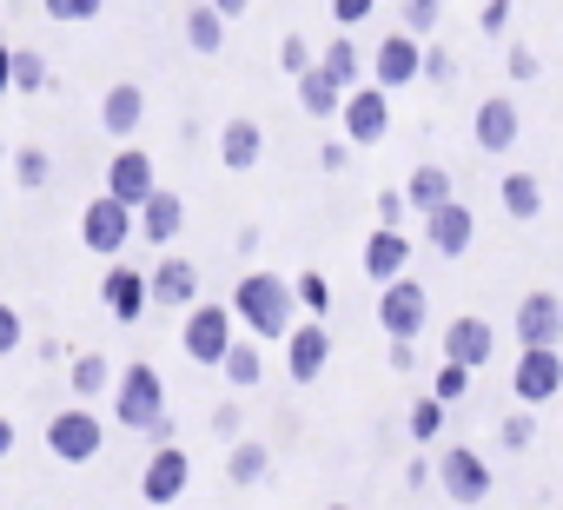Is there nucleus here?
Returning <instances> with one entry per match:
<instances>
[{
  "label": "nucleus",
  "mask_w": 563,
  "mask_h": 510,
  "mask_svg": "<svg viewBox=\"0 0 563 510\" xmlns=\"http://www.w3.org/2000/svg\"><path fill=\"white\" fill-rule=\"evenodd\" d=\"M411 80H424V41H411L405 27H391V34L372 47V87L398 93V87H411Z\"/></svg>",
  "instance_id": "6e6552de"
},
{
  "label": "nucleus",
  "mask_w": 563,
  "mask_h": 510,
  "mask_svg": "<svg viewBox=\"0 0 563 510\" xmlns=\"http://www.w3.org/2000/svg\"><path fill=\"white\" fill-rule=\"evenodd\" d=\"M186 47H192V54H219V47H225V21L212 14V0L186 14Z\"/></svg>",
  "instance_id": "7c9ffc66"
},
{
  "label": "nucleus",
  "mask_w": 563,
  "mask_h": 510,
  "mask_svg": "<svg viewBox=\"0 0 563 510\" xmlns=\"http://www.w3.org/2000/svg\"><path fill=\"white\" fill-rule=\"evenodd\" d=\"M365 273H372L378 286H391V279L411 273V239H405L398 225H378V232L365 239Z\"/></svg>",
  "instance_id": "412c9836"
},
{
  "label": "nucleus",
  "mask_w": 563,
  "mask_h": 510,
  "mask_svg": "<svg viewBox=\"0 0 563 510\" xmlns=\"http://www.w3.org/2000/svg\"><path fill=\"white\" fill-rule=\"evenodd\" d=\"M319 67H325V74H332V80H339L345 93H352V87H365V80H358V74H365V54L352 47V34H339V41H325V54H319Z\"/></svg>",
  "instance_id": "c85d7f7f"
},
{
  "label": "nucleus",
  "mask_w": 563,
  "mask_h": 510,
  "mask_svg": "<svg viewBox=\"0 0 563 510\" xmlns=\"http://www.w3.org/2000/svg\"><path fill=\"white\" fill-rule=\"evenodd\" d=\"M325 365H332V332H325L319 319L292 325V339H286V372H292V385L325 378Z\"/></svg>",
  "instance_id": "f3484780"
},
{
  "label": "nucleus",
  "mask_w": 563,
  "mask_h": 510,
  "mask_svg": "<svg viewBox=\"0 0 563 510\" xmlns=\"http://www.w3.org/2000/svg\"><path fill=\"white\" fill-rule=\"evenodd\" d=\"M325 510H352V503H325Z\"/></svg>",
  "instance_id": "4d7b16f0"
},
{
  "label": "nucleus",
  "mask_w": 563,
  "mask_h": 510,
  "mask_svg": "<svg viewBox=\"0 0 563 510\" xmlns=\"http://www.w3.org/2000/svg\"><path fill=\"white\" fill-rule=\"evenodd\" d=\"M504 67H510V80H517V87H523V80H537V74H543V67H537V54H530V47H523V41H510V60H504Z\"/></svg>",
  "instance_id": "c03bdc74"
},
{
  "label": "nucleus",
  "mask_w": 563,
  "mask_h": 510,
  "mask_svg": "<svg viewBox=\"0 0 563 510\" xmlns=\"http://www.w3.org/2000/svg\"><path fill=\"white\" fill-rule=\"evenodd\" d=\"M47 87V60L34 47H14V93H41Z\"/></svg>",
  "instance_id": "c9c22d12"
},
{
  "label": "nucleus",
  "mask_w": 563,
  "mask_h": 510,
  "mask_svg": "<svg viewBox=\"0 0 563 510\" xmlns=\"http://www.w3.org/2000/svg\"><path fill=\"white\" fill-rule=\"evenodd\" d=\"M186 490H192V451L159 444V451L146 457V470H140V497H146V503H179Z\"/></svg>",
  "instance_id": "9b49d317"
},
{
  "label": "nucleus",
  "mask_w": 563,
  "mask_h": 510,
  "mask_svg": "<svg viewBox=\"0 0 563 510\" xmlns=\"http://www.w3.org/2000/svg\"><path fill=\"white\" fill-rule=\"evenodd\" d=\"M278 67H286L292 80H299V74H312V67H319L312 41H306V34H286V41H278Z\"/></svg>",
  "instance_id": "4c0bfd02"
},
{
  "label": "nucleus",
  "mask_w": 563,
  "mask_h": 510,
  "mask_svg": "<svg viewBox=\"0 0 563 510\" xmlns=\"http://www.w3.org/2000/svg\"><path fill=\"white\" fill-rule=\"evenodd\" d=\"M113 424H126V431H146L153 444H173V411H166V378H159V365H126L120 378H113Z\"/></svg>",
  "instance_id": "f03ea898"
},
{
  "label": "nucleus",
  "mask_w": 563,
  "mask_h": 510,
  "mask_svg": "<svg viewBox=\"0 0 563 510\" xmlns=\"http://www.w3.org/2000/svg\"><path fill=\"white\" fill-rule=\"evenodd\" d=\"M471 140H477V153H510L517 140H523V113H517V100L510 93H490L484 107H477V120H471Z\"/></svg>",
  "instance_id": "4468645a"
},
{
  "label": "nucleus",
  "mask_w": 563,
  "mask_h": 510,
  "mask_svg": "<svg viewBox=\"0 0 563 510\" xmlns=\"http://www.w3.org/2000/svg\"><path fill=\"white\" fill-rule=\"evenodd\" d=\"M0 159H8V146H0Z\"/></svg>",
  "instance_id": "13d9d810"
},
{
  "label": "nucleus",
  "mask_w": 563,
  "mask_h": 510,
  "mask_svg": "<svg viewBox=\"0 0 563 510\" xmlns=\"http://www.w3.org/2000/svg\"><path fill=\"white\" fill-rule=\"evenodd\" d=\"M477 27H484V34L497 41V34L510 27V0H484V14H477Z\"/></svg>",
  "instance_id": "49530a36"
},
{
  "label": "nucleus",
  "mask_w": 563,
  "mask_h": 510,
  "mask_svg": "<svg viewBox=\"0 0 563 510\" xmlns=\"http://www.w3.org/2000/svg\"><path fill=\"white\" fill-rule=\"evenodd\" d=\"M14 437H21V431H14V418H0V457L14 451Z\"/></svg>",
  "instance_id": "6e6d98bb"
},
{
  "label": "nucleus",
  "mask_w": 563,
  "mask_h": 510,
  "mask_svg": "<svg viewBox=\"0 0 563 510\" xmlns=\"http://www.w3.org/2000/svg\"><path fill=\"white\" fill-rule=\"evenodd\" d=\"M405 431H411V444H438V431H444V404H438V398H418V404L405 411Z\"/></svg>",
  "instance_id": "473e14b6"
},
{
  "label": "nucleus",
  "mask_w": 563,
  "mask_h": 510,
  "mask_svg": "<svg viewBox=\"0 0 563 510\" xmlns=\"http://www.w3.org/2000/svg\"><path fill=\"white\" fill-rule=\"evenodd\" d=\"M245 8H252V0H212V14H219V21H239Z\"/></svg>",
  "instance_id": "5fc2aeb1"
},
{
  "label": "nucleus",
  "mask_w": 563,
  "mask_h": 510,
  "mask_svg": "<svg viewBox=\"0 0 563 510\" xmlns=\"http://www.w3.org/2000/svg\"><path fill=\"white\" fill-rule=\"evenodd\" d=\"M212 431H219L225 444H239V404H219V411H212Z\"/></svg>",
  "instance_id": "de8ad7c7"
},
{
  "label": "nucleus",
  "mask_w": 563,
  "mask_h": 510,
  "mask_svg": "<svg viewBox=\"0 0 563 510\" xmlns=\"http://www.w3.org/2000/svg\"><path fill=\"white\" fill-rule=\"evenodd\" d=\"M232 325H239V319H232V306H212V299H199V306L186 312L179 352H186L192 365H212V372H219V358H225V352H232V339H239Z\"/></svg>",
  "instance_id": "20e7f679"
},
{
  "label": "nucleus",
  "mask_w": 563,
  "mask_h": 510,
  "mask_svg": "<svg viewBox=\"0 0 563 510\" xmlns=\"http://www.w3.org/2000/svg\"><path fill=\"white\" fill-rule=\"evenodd\" d=\"M424 80H457V54L451 47H424Z\"/></svg>",
  "instance_id": "37998d69"
},
{
  "label": "nucleus",
  "mask_w": 563,
  "mask_h": 510,
  "mask_svg": "<svg viewBox=\"0 0 563 510\" xmlns=\"http://www.w3.org/2000/svg\"><path fill=\"white\" fill-rule=\"evenodd\" d=\"M556 299H563V292H556Z\"/></svg>",
  "instance_id": "bf43d9fd"
},
{
  "label": "nucleus",
  "mask_w": 563,
  "mask_h": 510,
  "mask_svg": "<svg viewBox=\"0 0 563 510\" xmlns=\"http://www.w3.org/2000/svg\"><path fill=\"white\" fill-rule=\"evenodd\" d=\"M258 159H265V126L245 120V113L225 120V126H219V166H225V173H252Z\"/></svg>",
  "instance_id": "4be33fe9"
},
{
  "label": "nucleus",
  "mask_w": 563,
  "mask_h": 510,
  "mask_svg": "<svg viewBox=\"0 0 563 510\" xmlns=\"http://www.w3.org/2000/svg\"><path fill=\"white\" fill-rule=\"evenodd\" d=\"M0 93H14V47H0Z\"/></svg>",
  "instance_id": "864d4df0"
},
{
  "label": "nucleus",
  "mask_w": 563,
  "mask_h": 510,
  "mask_svg": "<svg viewBox=\"0 0 563 510\" xmlns=\"http://www.w3.org/2000/svg\"><path fill=\"white\" fill-rule=\"evenodd\" d=\"M107 192H113L120 206L140 212V206L159 192V166H153V153H146V146H120L113 166H107Z\"/></svg>",
  "instance_id": "9d476101"
},
{
  "label": "nucleus",
  "mask_w": 563,
  "mask_h": 510,
  "mask_svg": "<svg viewBox=\"0 0 563 510\" xmlns=\"http://www.w3.org/2000/svg\"><path fill=\"white\" fill-rule=\"evenodd\" d=\"M378 325H385V339L391 345H418L424 339V325H431V292L405 273V279H391L385 292H378Z\"/></svg>",
  "instance_id": "7ed1b4c3"
},
{
  "label": "nucleus",
  "mask_w": 563,
  "mask_h": 510,
  "mask_svg": "<svg viewBox=\"0 0 563 510\" xmlns=\"http://www.w3.org/2000/svg\"><path fill=\"white\" fill-rule=\"evenodd\" d=\"M265 470H272V451L258 444V437H239V444H225V477L245 490V484H265Z\"/></svg>",
  "instance_id": "cd10ccee"
},
{
  "label": "nucleus",
  "mask_w": 563,
  "mask_h": 510,
  "mask_svg": "<svg viewBox=\"0 0 563 510\" xmlns=\"http://www.w3.org/2000/svg\"><path fill=\"white\" fill-rule=\"evenodd\" d=\"M292 292H299V306H306L312 319H325V312H332V286H325V273H299V286H292Z\"/></svg>",
  "instance_id": "ea45409f"
},
{
  "label": "nucleus",
  "mask_w": 563,
  "mask_h": 510,
  "mask_svg": "<svg viewBox=\"0 0 563 510\" xmlns=\"http://www.w3.org/2000/svg\"><path fill=\"white\" fill-rule=\"evenodd\" d=\"M41 8H47V21H60V27H87L107 0H41Z\"/></svg>",
  "instance_id": "58836bf2"
},
{
  "label": "nucleus",
  "mask_w": 563,
  "mask_h": 510,
  "mask_svg": "<svg viewBox=\"0 0 563 510\" xmlns=\"http://www.w3.org/2000/svg\"><path fill=\"white\" fill-rule=\"evenodd\" d=\"M21 339H27V325H21V312H14L8 299H0V358H8V352H21Z\"/></svg>",
  "instance_id": "a19ab883"
},
{
  "label": "nucleus",
  "mask_w": 563,
  "mask_h": 510,
  "mask_svg": "<svg viewBox=\"0 0 563 510\" xmlns=\"http://www.w3.org/2000/svg\"><path fill=\"white\" fill-rule=\"evenodd\" d=\"M471 239H477V212H471L464 199H451V206H438V212L424 219V245L438 252V259H464Z\"/></svg>",
  "instance_id": "2eb2a0df"
},
{
  "label": "nucleus",
  "mask_w": 563,
  "mask_h": 510,
  "mask_svg": "<svg viewBox=\"0 0 563 510\" xmlns=\"http://www.w3.org/2000/svg\"><path fill=\"white\" fill-rule=\"evenodd\" d=\"M140 120H146V93H140V80H113L107 100H100V126H107L120 146H133Z\"/></svg>",
  "instance_id": "aec40b11"
},
{
  "label": "nucleus",
  "mask_w": 563,
  "mask_h": 510,
  "mask_svg": "<svg viewBox=\"0 0 563 510\" xmlns=\"http://www.w3.org/2000/svg\"><path fill=\"white\" fill-rule=\"evenodd\" d=\"M339 107H345V87H339L325 67L299 74V113H306V120H339Z\"/></svg>",
  "instance_id": "393cba45"
},
{
  "label": "nucleus",
  "mask_w": 563,
  "mask_h": 510,
  "mask_svg": "<svg viewBox=\"0 0 563 510\" xmlns=\"http://www.w3.org/2000/svg\"><path fill=\"white\" fill-rule=\"evenodd\" d=\"M100 292H107V312H113L120 325H133V319L153 306V286H146V273H133V266H113Z\"/></svg>",
  "instance_id": "5701e85b"
},
{
  "label": "nucleus",
  "mask_w": 563,
  "mask_h": 510,
  "mask_svg": "<svg viewBox=\"0 0 563 510\" xmlns=\"http://www.w3.org/2000/svg\"><path fill=\"white\" fill-rule=\"evenodd\" d=\"M372 8H378V0H332V21L352 34V27H365V21H372Z\"/></svg>",
  "instance_id": "79ce46f5"
},
{
  "label": "nucleus",
  "mask_w": 563,
  "mask_h": 510,
  "mask_svg": "<svg viewBox=\"0 0 563 510\" xmlns=\"http://www.w3.org/2000/svg\"><path fill=\"white\" fill-rule=\"evenodd\" d=\"M490 352H497V332H490V319L464 312V319H451V325H444V358H451V365L477 372V365H490Z\"/></svg>",
  "instance_id": "a211bd4d"
},
{
  "label": "nucleus",
  "mask_w": 563,
  "mask_h": 510,
  "mask_svg": "<svg viewBox=\"0 0 563 510\" xmlns=\"http://www.w3.org/2000/svg\"><path fill=\"white\" fill-rule=\"evenodd\" d=\"M339 120H345V140H352V146H378V140L391 133V93L365 80V87H352V93H345Z\"/></svg>",
  "instance_id": "1a4fd4ad"
},
{
  "label": "nucleus",
  "mask_w": 563,
  "mask_h": 510,
  "mask_svg": "<svg viewBox=\"0 0 563 510\" xmlns=\"http://www.w3.org/2000/svg\"><path fill=\"white\" fill-rule=\"evenodd\" d=\"M438 14H444V0H405L398 27H405L411 41H424V34H438Z\"/></svg>",
  "instance_id": "f704fd0d"
},
{
  "label": "nucleus",
  "mask_w": 563,
  "mask_h": 510,
  "mask_svg": "<svg viewBox=\"0 0 563 510\" xmlns=\"http://www.w3.org/2000/svg\"><path fill=\"white\" fill-rule=\"evenodd\" d=\"M405 212H411V206H405V192H398V186H391V192H378V225H398V232H405Z\"/></svg>",
  "instance_id": "a18cd8bd"
},
{
  "label": "nucleus",
  "mask_w": 563,
  "mask_h": 510,
  "mask_svg": "<svg viewBox=\"0 0 563 510\" xmlns=\"http://www.w3.org/2000/svg\"><path fill=\"white\" fill-rule=\"evenodd\" d=\"M146 286H153V306H173V312L199 306V266L186 259V252H166V259L146 273Z\"/></svg>",
  "instance_id": "dca6fc26"
},
{
  "label": "nucleus",
  "mask_w": 563,
  "mask_h": 510,
  "mask_svg": "<svg viewBox=\"0 0 563 510\" xmlns=\"http://www.w3.org/2000/svg\"><path fill=\"white\" fill-rule=\"evenodd\" d=\"M345 159H352V146H345V140H325V146H319V166H325V173H339Z\"/></svg>",
  "instance_id": "09e8293b"
},
{
  "label": "nucleus",
  "mask_w": 563,
  "mask_h": 510,
  "mask_svg": "<svg viewBox=\"0 0 563 510\" xmlns=\"http://www.w3.org/2000/svg\"><path fill=\"white\" fill-rule=\"evenodd\" d=\"M133 219H140V239H146V245L173 252V239L186 232V199H179L173 186H159V192H153V199H146V206H140Z\"/></svg>",
  "instance_id": "6ab92c4d"
},
{
  "label": "nucleus",
  "mask_w": 563,
  "mask_h": 510,
  "mask_svg": "<svg viewBox=\"0 0 563 510\" xmlns=\"http://www.w3.org/2000/svg\"><path fill=\"white\" fill-rule=\"evenodd\" d=\"M100 444H107V424H100L87 404H67V411L47 418V451H54L60 464H93Z\"/></svg>",
  "instance_id": "423d86ee"
},
{
  "label": "nucleus",
  "mask_w": 563,
  "mask_h": 510,
  "mask_svg": "<svg viewBox=\"0 0 563 510\" xmlns=\"http://www.w3.org/2000/svg\"><path fill=\"white\" fill-rule=\"evenodd\" d=\"M451 199H457V179H451L444 166H431V159H424V166H411V179H405V206H411V212H424V219H431V212H438V206H451Z\"/></svg>",
  "instance_id": "b1692460"
},
{
  "label": "nucleus",
  "mask_w": 563,
  "mask_h": 510,
  "mask_svg": "<svg viewBox=\"0 0 563 510\" xmlns=\"http://www.w3.org/2000/svg\"><path fill=\"white\" fill-rule=\"evenodd\" d=\"M510 398H517L523 411L563 398V352H556V345H530V352H517V365H510Z\"/></svg>",
  "instance_id": "39448f33"
},
{
  "label": "nucleus",
  "mask_w": 563,
  "mask_h": 510,
  "mask_svg": "<svg viewBox=\"0 0 563 510\" xmlns=\"http://www.w3.org/2000/svg\"><path fill=\"white\" fill-rule=\"evenodd\" d=\"M431 477H438V464H424V457L405 464V484H431Z\"/></svg>",
  "instance_id": "603ef678"
},
{
  "label": "nucleus",
  "mask_w": 563,
  "mask_h": 510,
  "mask_svg": "<svg viewBox=\"0 0 563 510\" xmlns=\"http://www.w3.org/2000/svg\"><path fill=\"white\" fill-rule=\"evenodd\" d=\"M113 365L100 358V352H80V358H67V385H74V398H113Z\"/></svg>",
  "instance_id": "bb28decb"
},
{
  "label": "nucleus",
  "mask_w": 563,
  "mask_h": 510,
  "mask_svg": "<svg viewBox=\"0 0 563 510\" xmlns=\"http://www.w3.org/2000/svg\"><path fill=\"white\" fill-rule=\"evenodd\" d=\"M497 199H504V212L523 225V219L543 212V179H537V173H504V179H497Z\"/></svg>",
  "instance_id": "a878e982"
},
{
  "label": "nucleus",
  "mask_w": 563,
  "mask_h": 510,
  "mask_svg": "<svg viewBox=\"0 0 563 510\" xmlns=\"http://www.w3.org/2000/svg\"><path fill=\"white\" fill-rule=\"evenodd\" d=\"M133 232H140L133 206H120L113 192L87 199V212H80V239H87V252H100V259H120V252H126V239H133Z\"/></svg>",
  "instance_id": "0eeeda50"
},
{
  "label": "nucleus",
  "mask_w": 563,
  "mask_h": 510,
  "mask_svg": "<svg viewBox=\"0 0 563 510\" xmlns=\"http://www.w3.org/2000/svg\"><path fill=\"white\" fill-rule=\"evenodd\" d=\"M47 179H54V159H47L41 146H21V153H14V186H21V192H41Z\"/></svg>",
  "instance_id": "2f4dec72"
},
{
  "label": "nucleus",
  "mask_w": 563,
  "mask_h": 510,
  "mask_svg": "<svg viewBox=\"0 0 563 510\" xmlns=\"http://www.w3.org/2000/svg\"><path fill=\"white\" fill-rule=\"evenodd\" d=\"M292 312H299V292H292V279H278V273H245L232 286V319L252 339H292V325H299Z\"/></svg>",
  "instance_id": "f257e3e1"
},
{
  "label": "nucleus",
  "mask_w": 563,
  "mask_h": 510,
  "mask_svg": "<svg viewBox=\"0 0 563 510\" xmlns=\"http://www.w3.org/2000/svg\"><path fill=\"white\" fill-rule=\"evenodd\" d=\"M258 239H265L258 225H239V239H232V245H239V259H252V252H258Z\"/></svg>",
  "instance_id": "8fccbe9b"
},
{
  "label": "nucleus",
  "mask_w": 563,
  "mask_h": 510,
  "mask_svg": "<svg viewBox=\"0 0 563 510\" xmlns=\"http://www.w3.org/2000/svg\"><path fill=\"white\" fill-rule=\"evenodd\" d=\"M497 444H504L510 457H517V451H530V444H537V411H523V404H517V411H504V424H497Z\"/></svg>",
  "instance_id": "72a5a7b5"
},
{
  "label": "nucleus",
  "mask_w": 563,
  "mask_h": 510,
  "mask_svg": "<svg viewBox=\"0 0 563 510\" xmlns=\"http://www.w3.org/2000/svg\"><path fill=\"white\" fill-rule=\"evenodd\" d=\"M438 484H444V497L451 503H484L490 497V464L477 457V451H464V444H451V451H438Z\"/></svg>",
  "instance_id": "f8f14e48"
},
{
  "label": "nucleus",
  "mask_w": 563,
  "mask_h": 510,
  "mask_svg": "<svg viewBox=\"0 0 563 510\" xmlns=\"http://www.w3.org/2000/svg\"><path fill=\"white\" fill-rule=\"evenodd\" d=\"M219 372H225V385H232V391H252V385L265 378V352H258V345H245V339H232V352L219 358Z\"/></svg>",
  "instance_id": "c756f323"
},
{
  "label": "nucleus",
  "mask_w": 563,
  "mask_h": 510,
  "mask_svg": "<svg viewBox=\"0 0 563 510\" xmlns=\"http://www.w3.org/2000/svg\"><path fill=\"white\" fill-rule=\"evenodd\" d=\"M385 365H391V372H411V365H418V352H411V345H391V352H385Z\"/></svg>",
  "instance_id": "3c124183"
},
{
  "label": "nucleus",
  "mask_w": 563,
  "mask_h": 510,
  "mask_svg": "<svg viewBox=\"0 0 563 510\" xmlns=\"http://www.w3.org/2000/svg\"><path fill=\"white\" fill-rule=\"evenodd\" d=\"M510 332H517L523 352L530 345H563V299L556 292H523L517 312H510Z\"/></svg>",
  "instance_id": "ddd939ff"
},
{
  "label": "nucleus",
  "mask_w": 563,
  "mask_h": 510,
  "mask_svg": "<svg viewBox=\"0 0 563 510\" xmlns=\"http://www.w3.org/2000/svg\"><path fill=\"white\" fill-rule=\"evenodd\" d=\"M464 391H471V372H464V365H451V358H444V365H438V378H431V398H438V404H444V411H451V404H457V398H464Z\"/></svg>",
  "instance_id": "e433bc0d"
}]
</instances>
